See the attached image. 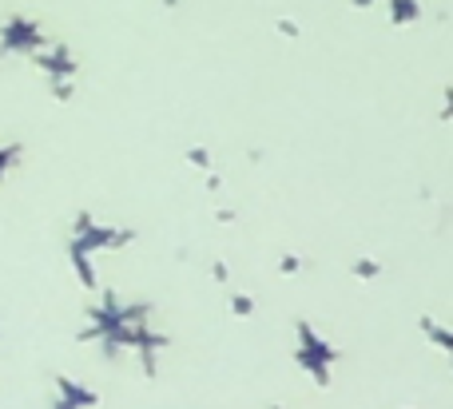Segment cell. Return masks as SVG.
Returning <instances> with one entry per match:
<instances>
[{
	"label": "cell",
	"instance_id": "obj_2",
	"mask_svg": "<svg viewBox=\"0 0 453 409\" xmlns=\"http://www.w3.org/2000/svg\"><path fill=\"white\" fill-rule=\"evenodd\" d=\"M0 44H4L8 52H36V48L44 44V36H40L36 20H28V16H12V20L4 24V32H0Z\"/></svg>",
	"mask_w": 453,
	"mask_h": 409
},
{
	"label": "cell",
	"instance_id": "obj_15",
	"mask_svg": "<svg viewBox=\"0 0 453 409\" xmlns=\"http://www.w3.org/2000/svg\"><path fill=\"white\" fill-rule=\"evenodd\" d=\"M354 4H358V8H370V4H374V0H354Z\"/></svg>",
	"mask_w": 453,
	"mask_h": 409
},
{
	"label": "cell",
	"instance_id": "obj_8",
	"mask_svg": "<svg viewBox=\"0 0 453 409\" xmlns=\"http://www.w3.org/2000/svg\"><path fill=\"white\" fill-rule=\"evenodd\" d=\"M16 159H20V148H16V143H12V148H0V179L8 175V167H12Z\"/></svg>",
	"mask_w": 453,
	"mask_h": 409
},
{
	"label": "cell",
	"instance_id": "obj_7",
	"mask_svg": "<svg viewBox=\"0 0 453 409\" xmlns=\"http://www.w3.org/2000/svg\"><path fill=\"white\" fill-rule=\"evenodd\" d=\"M422 330H426V334H430V338H434V342H438V346H441V350H449V346H453V338H449V334H446V330H441V326H434V322H430V318H426V322H422Z\"/></svg>",
	"mask_w": 453,
	"mask_h": 409
},
{
	"label": "cell",
	"instance_id": "obj_11",
	"mask_svg": "<svg viewBox=\"0 0 453 409\" xmlns=\"http://www.w3.org/2000/svg\"><path fill=\"white\" fill-rule=\"evenodd\" d=\"M188 159H191V167H207V159L211 155H207L203 148H196V151H188Z\"/></svg>",
	"mask_w": 453,
	"mask_h": 409
},
{
	"label": "cell",
	"instance_id": "obj_9",
	"mask_svg": "<svg viewBox=\"0 0 453 409\" xmlns=\"http://www.w3.org/2000/svg\"><path fill=\"white\" fill-rule=\"evenodd\" d=\"M231 310H234V314H239V318H247L250 310H255V302H250L247 294H231Z\"/></svg>",
	"mask_w": 453,
	"mask_h": 409
},
{
	"label": "cell",
	"instance_id": "obj_16",
	"mask_svg": "<svg viewBox=\"0 0 453 409\" xmlns=\"http://www.w3.org/2000/svg\"><path fill=\"white\" fill-rule=\"evenodd\" d=\"M164 4H180V0H164Z\"/></svg>",
	"mask_w": 453,
	"mask_h": 409
},
{
	"label": "cell",
	"instance_id": "obj_3",
	"mask_svg": "<svg viewBox=\"0 0 453 409\" xmlns=\"http://www.w3.org/2000/svg\"><path fill=\"white\" fill-rule=\"evenodd\" d=\"M28 56L48 72V76H76V60H72V52L64 44H52V48L40 44L36 52H28Z\"/></svg>",
	"mask_w": 453,
	"mask_h": 409
},
{
	"label": "cell",
	"instance_id": "obj_13",
	"mask_svg": "<svg viewBox=\"0 0 453 409\" xmlns=\"http://www.w3.org/2000/svg\"><path fill=\"white\" fill-rule=\"evenodd\" d=\"M279 32H287V36H298V24H290V20H279Z\"/></svg>",
	"mask_w": 453,
	"mask_h": 409
},
{
	"label": "cell",
	"instance_id": "obj_1",
	"mask_svg": "<svg viewBox=\"0 0 453 409\" xmlns=\"http://www.w3.org/2000/svg\"><path fill=\"white\" fill-rule=\"evenodd\" d=\"M298 342H303V346L295 350V362L303 366L306 374H311L314 386L326 390L330 386V362L338 358V350L330 346V342H322L319 334H314L311 322H298Z\"/></svg>",
	"mask_w": 453,
	"mask_h": 409
},
{
	"label": "cell",
	"instance_id": "obj_5",
	"mask_svg": "<svg viewBox=\"0 0 453 409\" xmlns=\"http://www.w3.org/2000/svg\"><path fill=\"white\" fill-rule=\"evenodd\" d=\"M422 16V4L418 0H390V20L394 24H414Z\"/></svg>",
	"mask_w": 453,
	"mask_h": 409
},
{
	"label": "cell",
	"instance_id": "obj_10",
	"mask_svg": "<svg viewBox=\"0 0 453 409\" xmlns=\"http://www.w3.org/2000/svg\"><path fill=\"white\" fill-rule=\"evenodd\" d=\"M354 275H362V278H374V275H378V262H374V259H366V262H354Z\"/></svg>",
	"mask_w": 453,
	"mask_h": 409
},
{
	"label": "cell",
	"instance_id": "obj_12",
	"mask_svg": "<svg viewBox=\"0 0 453 409\" xmlns=\"http://www.w3.org/2000/svg\"><path fill=\"white\" fill-rule=\"evenodd\" d=\"M279 270H282V275H295V270H298V259H295V254H287V259L279 262Z\"/></svg>",
	"mask_w": 453,
	"mask_h": 409
},
{
	"label": "cell",
	"instance_id": "obj_14",
	"mask_svg": "<svg viewBox=\"0 0 453 409\" xmlns=\"http://www.w3.org/2000/svg\"><path fill=\"white\" fill-rule=\"evenodd\" d=\"M215 278H219V283H226V278H231V275H226V262H215Z\"/></svg>",
	"mask_w": 453,
	"mask_h": 409
},
{
	"label": "cell",
	"instance_id": "obj_4",
	"mask_svg": "<svg viewBox=\"0 0 453 409\" xmlns=\"http://www.w3.org/2000/svg\"><path fill=\"white\" fill-rule=\"evenodd\" d=\"M56 386H60L64 405H96V402H100V398H96V394H88V390H80L76 382H68V378H56Z\"/></svg>",
	"mask_w": 453,
	"mask_h": 409
},
{
	"label": "cell",
	"instance_id": "obj_6",
	"mask_svg": "<svg viewBox=\"0 0 453 409\" xmlns=\"http://www.w3.org/2000/svg\"><path fill=\"white\" fill-rule=\"evenodd\" d=\"M88 254H92V251H84L80 243H72V267L80 270V283H84V286H96V275H92V262H88Z\"/></svg>",
	"mask_w": 453,
	"mask_h": 409
}]
</instances>
